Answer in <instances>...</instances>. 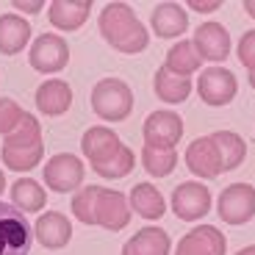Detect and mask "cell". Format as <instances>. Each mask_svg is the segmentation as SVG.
Segmentation results:
<instances>
[{"label":"cell","mask_w":255,"mask_h":255,"mask_svg":"<svg viewBox=\"0 0 255 255\" xmlns=\"http://www.w3.org/2000/svg\"><path fill=\"white\" fill-rule=\"evenodd\" d=\"M72 214L83 225H100V228L117 230L128 228L130 211H128V197L117 189H100V186H86L72 197Z\"/></svg>","instance_id":"6da1fadb"},{"label":"cell","mask_w":255,"mask_h":255,"mask_svg":"<svg viewBox=\"0 0 255 255\" xmlns=\"http://www.w3.org/2000/svg\"><path fill=\"white\" fill-rule=\"evenodd\" d=\"M250 86L255 89V72H250Z\"/></svg>","instance_id":"d590c367"},{"label":"cell","mask_w":255,"mask_h":255,"mask_svg":"<svg viewBox=\"0 0 255 255\" xmlns=\"http://www.w3.org/2000/svg\"><path fill=\"white\" fill-rule=\"evenodd\" d=\"M169 250H172V242L166 230L144 228L122 247V255H169Z\"/></svg>","instance_id":"44dd1931"},{"label":"cell","mask_w":255,"mask_h":255,"mask_svg":"<svg viewBox=\"0 0 255 255\" xmlns=\"http://www.w3.org/2000/svg\"><path fill=\"white\" fill-rule=\"evenodd\" d=\"M70 103H72V89H70V83H64V81L53 78V81H45L36 89V106L47 117L64 114V111L70 109Z\"/></svg>","instance_id":"d6986e66"},{"label":"cell","mask_w":255,"mask_h":255,"mask_svg":"<svg viewBox=\"0 0 255 255\" xmlns=\"http://www.w3.org/2000/svg\"><path fill=\"white\" fill-rule=\"evenodd\" d=\"M186 166H189L194 175H200V178H217V175L225 172L217 147H214V141H211V136L194 139L189 144V150H186Z\"/></svg>","instance_id":"9a60e30c"},{"label":"cell","mask_w":255,"mask_h":255,"mask_svg":"<svg viewBox=\"0 0 255 255\" xmlns=\"http://www.w3.org/2000/svg\"><path fill=\"white\" fill-rule=\"evenodd\" d=\"M239 61L250 72H255V31H247L242 36V42H239Z\"/></svg>","instance_id":"f546056e"},{"label":"cell","mask_w":255,"mask_h":255,"mask_svg":"<svg viewBox=\"0 0 255 255\" xmlns=\"http://www.w3.org/2000/svg\"><path fill=\"white\" fill-rule=\"evenodd\" d=\"M89 11H92L89 0H53L47 17L58 31H78L89 19Z\"/></svg>","instance_id":"e0dca14e"},{"label":"cell","mask_w":255,"mask_h":255,"mask_svg":"<svg viewBox=\"0 0 255 255\" xmlns=\"http://www.w3.org/2000/svg\"><path fill=\"white\" fill-rule=\"evenodd\" d=\"M31 39V25L28 19L17 14H3L0 17V53L3 56H17Z\"/></svg>","instance_id":"ffe728a7"},{"label":"cell","mask_w":255,"mask_h":255,"mask_svg":"<svg viewBox=\"0 0 255 255\" xmlns=\"http://www.w3.org/2000/svg\"><path fill=\"white\" fill-rule=\"evenodd\" d=\"M144 144L155 147H175L183 136V120L175 111H153L141 125Z\"/></svg>","instance_id":"30bf717a"},{"label":"cell","mask_w":255,"mask_h":255,"mask_svg":"<svg viewBox=\"0 0 255 255\" xmlns=\"http://www.w3.org/2000/svg\"><path fill=\"white\" fill-rule=\"evenodd\" d=\"M225 250H228V242L222 230H217L214 225H200L178 242L175 255H225Z\"/></svg>","instance_id":"4fadbf2b"},{"label":"cell","mask_w":255,"mask_h":255,"mask_svg":"<svg viewBox=\"0 0 255 255\" xmlns=\"http://www.w3.org/2000/svg\"><path fill=\"white\" fill-rule=\"evenodd\" d=\"M203 61H225L230 56V36L219 22H203L194 31V42Z\"/></svg>","instance_id":"5bb4252c"},{"label":"cell","mask_w":255,"mask_h":255,"mask_svg":"<svg viewBox=\"0 0 255 255\" xmlns=\"http://www.w3.org/2000/svg\"><path fill=\"white\" fill-rule=\"evenodd\" d=\"M130 172H133V153H130V147H125V144H122V150L109 161V164L97 169L100 178H125V175H130Z\"/></svg>","instance_id":"83f0119b"},{"label":"cell","mask_w":255,"mask_h":255,"mask_svg":"<svg viewBox=\"0 0 255 255\" xmlns=\"http://www.w3.org/2000/svg\"><path fill=\"white\" fill-rule=\"evenodd\" d=\"M130 208L139 214L141 219H161L166 214V203L161 197V191L150 183H136L130 191Z\"/></svg>","instance_id":"603a6c76"},{"label":"cell","mask_w":255,"mask_h":255,"mask_svg":"<svg viewBox=\"0 0 255 255\" xmlns=\"http://www.w3.org/2000/svg\"><path fill=\"white\" fill-rule=\"evenodd\" d=\"M141 164H144V169L153 178H166L175 169V164H178V153H175V147L144 144V150H141Z\"/></svg>","instance_id":"d4e9b609"},{"label":"cell","mask_w":255,"mask_h":255,"mask_svg":"<svg viewBox=\"0 0 255 255\" xmlns=\"http://www.w3.org/2000/svg\"><path fill=\"white\" fill-rule=\"evenodd\" d=\"M92 109L100 120L120 122L133 111V92L120 78H103L92 89Z\"/></svg>","instance_id":"277c9868"},{"label":"cell","mask_w":255,"mask_h":255,"mask_svg":"<svg viewBox=\"0 0 255 255\" xmlns=\"http://www.w3.org/2000/svg\"><path fill=\"white\" fill-rule=\"evenodd\" d=\"M200 64H203V58H200L197 47L191 45V42H178L172 50L166 53V64H164V67H169L172 72L189 78L194 70H200Z\"/></svg>","instance_id":"4316f807"},{"label":"cell","mask_w":255,"mask_h":255,"mask_svg":"<svg viewBox=\"0 0 255 255\" xmlns=\"http://www.w3.org/2000/svg\"><path fill=\"white\" fill-rule=\"evenodd\" d=\"M33 236L39 239L42 247L61 250L64 244L70 242V236H72V225H70V219L64 217V214H58V211H47V214L39 217L36 228H33Z\"/></svg>","instance_id":"2e32d148"},{"label":"cell","mask_w":255,"mask_h":255,"mask_svg":"<svg viewBox=\"0 0 255 255\" xmlns=\"http://www.w3.org/2000/svg\"><path fill=\"white\" fill-rule=\"evenodd\" d=\"M172 211L183 222L203 219L211 211V191L203 183H180L172 191Z\"/></svg>","instance_id":"9c48e42d"},{"label":"cell","mask_w":255,"mask_h":255,"mask_svg":"<svg viewBox=\"0 0 255 255\" xmlns=\"http://www.w3.org/2000/svg\"><path fill=\"white\" fill-rule=\"evenodd\" d=\"M153 89H155V95H158V100L175 106V103H183L186 97H189L191 81L183 75H178V72H172L169 67H161L153 78Z\"/></svg>","instance_id":"7402d4cb"},{"label":"cell","mask_w":255,"mask_h":255,"mask_svg":"<svg viewBox=\"0 0 255 255\" xmlns=\"http://www.w3.org/2000/svg\"><path fill=\"white\" fill-rule=\"evenodd\" d=\"M22 117H25V111L19 109L11 97H3V100H0V133L8 136L14 128L19 125V120H22Z\"/></svg>","instance_id":"f1b7e54d"},{"label":"cell","mask_w":255,"mask_h":255,"mask_svg":"<svg viewBox=\"0 0 255 255\" xmlns=\"http://www.w3.org/2000/svg\"><path fill=\"white\" fill-rule=\"evenodd\" d=\"M236 255H255V244H250V247H244V250H239Z\"/></svg>","instance_id":"836d02e7"},{"label":"cell","mask_w":255,"mask_h":255,"mask_svg":"<svg viewBox=\"0 0 255 255\" xmlns=\"http://www.w3.org/2000/svg\"><path fill=\"white\" fill-rule=\"evenodd\" d=\"M150 25H153L155 36L175 39L180 33H186L189 17H186L183 6H178V3H161V6H155L153 17H150Z\"/></svg>","instance_id":"ac0fdd59"},{"label":"cell","mask_w":255,"mask_h":255,"mask_svg":"<svg viewBox=\"0 0 255 255\" xmlns=\"http://www.w3.org/2000/svg\"><path fill=\"white\" fill-rule=\"evenodd\" d=\"M211 141H214V147H217L219 161H222V169H225V172L236 169V166L244 161V155H247V144H244V139H242L239 133L219 130V133L211 136Z\"/></svg>","instance_id":"cb8c5ba5"},{"label":"cell","mask_w":255,"mask_h":255,"mask_svg":"<svg viewBox=\"0 0 255 255\" xmlns=\"http://www.w3.org/2000/svg\"><path fill=\"white\" fill-rule=\"evenodd\" d=\"M219 217L228 225H244L255 217V189L250 183H233L219 194Z\"/></svg>","instance_id":"ba28073f"},{"label":"cell","mask_w":255,"mask_h":255,"mask_svg":"<svg viewBox=\"0 0 255 255\" xmlns=\"http://www.w3.org/2000/svg\"><path fill=\"white\" fill-rule=\"evenodd\" d=\"M100 33L114 50L120 53H141L150 42L147 28L139 22L136 11L128 3H109L100 11Z\"/></svg>","instance_id":"7a4b0ae2"},{"label":"cell","mask_w":255,"mask_h":255,"mask_svg":"<svg viewBox=\"0 0 255 255\" xmlns=\"http://www.w3.org/2000/svg\"><path fill=\"white\" fill-rule=\"evenodd\" d=\"M3 164L14 172H28L33 166H39L42 155H45V144H42V128H39L36 117L25 114L19 120V125L3 141Z\"/></svg>","instance_id":"3957f363"},{"label":"cell","mask_w":255,"mask_h":255,"mask_svg":"<svg viewBox=\"0 0 255 255\" xmlns=\"http://www.w3.org/2000/svg\"><path fill=\"white\" fill-rule=\"evenodd\" d=\"M236 89H239V83L233 78V72L222 70V67L205 70L197 81V92L203 97V103H208V106H228L236 97Z\"/></svg>","instance_id":"7c38bea8"},{"label":"cell","mask_w":255,"mask_h":255,"mask_svg":"<svg viewBox=\"0 0 255 255\" xmlns=\"http://www.w3.org/2000/svg\"><path fill=\"white\" fill-rule=\"evenodd\" d=\"M31 67L42 75H53V72L64 70L70 64V45L64 42L58 33H42L33 42L31 56H28Z\"/></svg>","instance_id":"8992f818"},{"label":"cell","mask_w":255,"mask_h":255,"mask_svg":"<svg viewBox=\"0 0 255 255\" xmlns=\"http://www.w3.org/2000/svg\"><path fill=\"white\" fill-rule=\"evenodd\" d=\"M42 178H45L47 189L58 191V194H67L72 189H81L83 183V161L72 153H61L53 155L50 161L42 169Z\"/></svg>","instance_id":"52a82bcc"},{"label":"cell","mask_w":255,"mask_h":255,"mask_svg":"<svg viewBox=\"0 0 255 255\" xmlns=\"http://www.w3.org/2000/svg\"><path fill=\"white\" fill-rule=\"evenodd\" d=\"M189 6L194 8V11H217V8L222 6V3H219V0H211V3H200V0H191Z\"/></svg>","instance_id":"4dcf8cb0"},{"label":"cell","mask_w":255,"mask_h":255,"mask_svg":"<svg viewBox=\"0 0 255 255\" xmlns=\"http://www.w3.org/2000/svg\"><path fill=\"white\" fill-rule=\"evenodd\" d=\"M244 11H247L250 17L255 19V0H244Z\"/></svg>","instance_id":"d6a6232c"},{"label":"cell","mask_w":255,"mask_h":255,"mask_svg":"<svg viewBox=\"0 0 255 255\" xmlns=\"http://www.w3.org/2000/svg\"><path fill=\"white\" fill-rule=\"evenodd\" d=\"M33 228L17 205L0 203V255H31Z\"/></svg>","instance_id":"5b68a950"},{"label":"cell","mask_w":255,"mask_h":255,"mask_svg":"<svg viewBox=\"0 0 255 255\" xmlns=\"http://www.w3.org/2000/svg\"><path fill=\"white\" fill-rule=\"evenodd\" d=\"M14 8H22V11H39V8H42V0H33V3H22V0H17Z\"/></svg>","instance_id":"1f68e13d"},{"label":"cell","mask_w":255,"mask_h":255,"mask_svg":"<svg viewBox=\"0 0 255 255\" xmlns=\"http://www.w3.org/2000/svg\"><path fill=\"white\" fill-rule=\"evenodd\" d=\"M81 147H83V155L89 158L92 169L97 172L100 166H106V164H109V161L122 150V141H120V136H117L114 130L95 125V128H89V130L83 133Z\"/></svg>","instance_id":"8fae6325"},{"label":"cell","mask_w":255,"mask_h":255,"mask_svg":"<svg viewBox=\"0 0 255 255\" xmlns=\"http://www.w3.org/2000/svg\"><path fill=\"white\" fill-rule=\"evenodd\" d=\"M3 189H6V175L0 172V191H3Z\"/></svg>","instance_id":"e575fe53"},{"label":"cell","mask_w":255,"mask_h":255,"mask_svg":"<svg viewBox=\"0 0 255 255\" xmlns=\"http://www.w3.org/2000/svg\"><path fill=\"white\" fill-rule=\"evenodd\" d=\"M11 200L19 211H42L47 203V191L31 178H22L11 186Z\"/></svg>","instance_id":"484cf974"}]
</instances>
